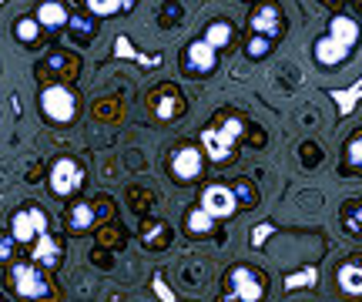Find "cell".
<instances>
[{"label":"cell","mask_w":362,"mask_h":302,"mask_svg":"<svg viewBox=\"0 0 362 302\" xmlns=\"http://www.w3.org/2000/svg\"><path fill=\"white\" fill-rule=\"evenodd\" d=\"M242 132H245V118H238V115H225L218 124H208L205 132H202V151H205V158H211L215 165L232 161Z\"/></svg>","instance_id":"6da1fadb"},{"label":"cell","mask_w":362,"mask_h":302,"mask_svg":"<svg viewBox=\"0 0 362 302\" xmlns=\"http://www.w3.org/2000/svg\"><path fill=\"white\" fill-rule=\"evenodd\" d=\"M265 299V276L252 265H232L228 269V292L221 302H262Z\"/></svg>","instance_id":"7a4b0ae2"},{"label":"cell","mask_w":362,"mask_h":302,"mask_svg":"<svg viewBox=\"0 0 362 302\" xmlns=\"http://www.w3.org/2000/svg\"><path fill=\"white\" fill-rule=\"evenodd\" d=\"M168 168H171V178L181 185L202 178L205 175V151H202V145H178L168 158Z\"/></svg>","instance_id":"3957f363"},{"label":"cell","mask_w":362,"mask_h":302,"mask_svg":"<svg viewBox=\"0 0 362 302\" xmlns=\"http://www.w3.org/2000/svg\"><path fill=\"white\" fill-rule=\"evenodd\" d=\"M40 111H44L47 121H54V124H71V121H74V111H78V101H74L71 88L51 84V88L40 91Z\"/></svg>","instance_id":"277c9868"},{"label":"cell","mask_w":362,"mask_h":302,"mask_svg":"<svg viewBox=\"0 0 362 302\" xmlns=\"http://www.w3.org/2000/svg\"><path fill=\"white\" fill-rule=\"evenodd\" d=\"M11 282H13V292L21 299H30V302H40L51 296V282L44 279L37 265H13L11 269Z\"/></svg>","instance_id":"5b68a950"},{"label":"cell","mask_w":362,"mask_h":302,"mask_svg":"<svg viewBox=\"0 0 362 302\" xmlns=\"http://www.w3.org/2000/svg\"><path fill=\"white\" fill-rule=\"evenodd\" d=\"M248 30L262 34L269 40H279L285 34V13L279 4H259L255 11L248 13Z\"/></svg>","instance_id":"8992f818"},{"label":"cell","mask_w":362,"mask_h":302,"mask_svg":"<svg viewBox=\"0 0 362 302\" xmlns=\"http://www.w3.org/2000/svg\"><path fill=\"white\" fill-rule=\"evenodd\" d=\"M81 178H84V171H81V165L74 161V158H57L51 165V175H47V182H51V192L57 198H67L78 192Z\"/></svg>","instance_id":"52a82bcc"},{"label":"cell","mask_w":362,"mask_h":302,"mask_svg":"<svg viewBox=\"0 0 362 302\" xmlns=\"http://www.w3.org/2000/svg\"><path fill=\"white\" fill-rule=\"evenodd\" d=\"M202 209L221 222V219H232L235 211H238V198H235V188L228 185H208L205 192H202Z\"/></svg>","instance_id":"ba28073f"},{"label":"cell","mask_w":362,"mask_h":302,"mask_svg":"<svg viewBox=\"0 0 362 302\" xmlns=\"http://www.w3.org/2000/svg\"><path fill=\"white\" fill-rule=\"evenodd\" d=\"M47 232V215H44V209H24V211H17L11 219V236L13 242H34V238H40Z\"/></svg>","instance_id":"9c48e42d"},{"label":"cell","mask_w":362,"mask_h":302,"mask_svg":"<svg viewBox=\"0 0 362 302\" xmlns=\"http://www.w3.org/2000/svg\"><path fill=\"white\" fill-rule=\"evenodd\" d=\"M215 67H218V51H215L205 37L192 40V44L185 47V71H188V74H194V78H205V74H211Z\"/></svg>","instance_id":"30bf717a"},{"label":"cell","mask_w":362,"mask_h":302,"mask_svg":"<svg viewBox=\"0 0 362 302\" xmlns=\"http://www.w3.org/2000/svg\"><path fill=\"white\" fill-rule=\"evenodd\" d=\"M325 34H329V37H336L339 44H346V47H356L362 30H359V21H356V17H349V13H336V17H329Z\"/></svg>","instance_id":"8fae6325"},{"label":"cell","mask_w":362,"mask_h":302,"mask_svg":"<svg viewBox=\"0 0 362 302\" xmlns=\"http://www.w3.org/2000/svg\"><path fill=\"white\" fill-rule=\"evenodd\" d=\"M349 51H352V47L339 44V40L329 37V34H322V37L315 40V47H312V54H315L319 67H336V64H342V61L349 57Z\"/></svg>","instance_id":"7c38bea8"},{"label":"cell","mask_w":362,"mask_h":302,"mask_svg":"<svg viewBox=\"0 0 362 302\" xmlns=\"http://www.w3.org/2000/svg\"><path fill=\"white\" fill-rule=\"evenodd\" d=\"M37 24L47 27V30H61V27L71 21V13H67V4L64 0H44V4H37Z\"/></svg>","instance_id":"4fadbf2b"},{"label":"cell","mask_w":362,"mask_h":302,"mask_svg":"<svg viewBox=\"0 0 362 302\" xmlns=\"http://www.w3.org/2000/svg\"><path fill=\"white\" fill-rule=\"evenodd\" d=\"M181 111H185V101H181V94L175 91V84H161V94L155 98V115L158 118H181Z\"/></svg>","instance_id":"5bb4252c"},{"label":"cell","mask_w":362,"mask_h":302,"mask_svg":"<svg viewBox=\"0 0 362 302\" xmlns=\"http://www.w3.org/2000/svg\"><path fill=\"white\" fill-rule=\"evenodd\" d=\"M336 282L346 296H362V262L359 259H349V262L339 265Z\"/></svg>","instance_id":"9a60e30c"},{"label":"cell","mask_w":362,"mask_h":302,"mask_svg":"<svg viewBox=\"0 0 362 302\" xmlns=\"http://www.w3.org/2000/svg\"><path fill=\"white\" fill-rule=\"evenodd\" d=\"M141 242H144V249H151V252L168 249L171 228L165 222H158V219H148V222H141Z\"/></svg>","instance_id":"2e32d148"},{"label":"cell","mask_w":362,"mask_h":302,"mask_svg":"<svg viewBox=\"0 0 362 302\" xmlns=\"http://www.w3.org/2000/svg\"><path fill=\"white\" fill-rule=\"evenodd\" d=\"M205 40L215 51H228L235 40V24L232 21H211V24L205 27Z\"/></svg>","instance_id":"e0dca14e"},{"label":"cell","mask_w":362,"mask_h":302,"mask_svg":"<svg viewBox=\"0 0 362 302\" xmlns=\"http://www.w3.org/2000/svg\"><path fill=\"white\" fill-rule=\"evenodd\" d=\"M34 262H40V265H61V245L54 242V236L51 232H44V236L37 238V245H34Z\"/></svg>","instance_id":"ac0fdd59"},{"label":"cell","mask_w":362,"mask_h":302,"mask_svg":"<svg viewBox=\"0 0 362 302\" xmlns=\"http://www.w3.org/2000/svg\"><path fill=\"white\" fill-rule=\"evenodd\" d=\"M211 228H215V219H211V215H208L202 205H198V209H188V211H185V232H188V236L202 238V236H208Z\"/></svg>","instance_id":"d6986e66"},{"label":"cell","mask_w":362,"mask_h":302,"mask_svg":"<svg viewBox=\"0 0 362 302\" xmlns=\"http://www.w3.org/2000/svg\"><path fill=\"white\" fill-rule=\"evenodd\" d=\"M342 228H346L349 236H362V198L342 205Z\"/></svg>","instance_id":"ffe728a7"},{"label":"cell","mask_w":362,"mask_h":302,"mask_svg":"<svg viewBox=\"0 0 362 302\" xmlns=\"http://www.w3.org/2000/svg\"><path fill=\"white\" fill-rule=\"evenodd\" d=\"M272 47H275V40L262 37V34H248L245 37V57L248 61H265L272 54Z\"/></svg>","instance_id":"44dd1931"},{"label":"cell","mask_w":362,"mask_h":302,"mask_svg":"<svg viewBox=\"0 0 362 302\" xmlns=\"http://www.w3.org/2000/svg\"><path fill=\"white\" fill-rule=\"evenodd\" d=\"M67 222H71L74 232H88L90 225H94V209H90L88 202H78L74 209L67 211Z\"/></svg>","instance_id":"7402d4cb"},{"label":"cell","mask_w":362,"mask_h":302,"mask_svg":"<svg viewBox=\"0 0 362 302\" xmlns=\"http://www.w3.org/2000/svg\"><path fill=\"white\" fill-rule=\"evenodd\" d=\"M13 34H17V40H21V44H37V37H40L37 17H21V21L13 24Z\"/></svg>","instance_id":"603a6c76"},{"label":"cell","mask_w":362,"mask_h":302,"mask_svg":"<svg viewBox=\"0 0 362 302\" xmlns=\"http://www.w3.org/2000/svg\"><path fill=\"white\" fill-rule=\"evenodd\" d=\"M88 4V11L94 13V17H111V13H117L121 7H128V0H84Z\"/></svg>","instance_id":"cb8c5ba5"},{"label":"cell","mask_w":362,"mask_h":302,"mask_svg":"<svg viewBox=\"0 0 362 302\" xmlns=\"http://www.w3.org/2000/svg\"><path fill=\"white\" fill-rule=\"evenodd\" d=\"M346 165L352 171H362V134H352L346 141Z\"/></svg>","instance_id":"d4e9b609"},{"label":"cell","mask_w":362,"mask_h":302,"mask_svg":"<svg viewBox=\"0 0 362 302\" xmlns=\"http://www.w3.org/2000/svg\"><path fill=\"white\" fill-rule=\"evenodd\" d=\"M235 198H238L242 205H255V202H259V192H255V185L238 182V185H235Z\"/></svg>","instance_id":"484cf974"},{"label":"cell","mask_w":362,"mask_h":302,"mask_svg":"<svg viewBox=\"0 0 362 302\" xmlns=\"http://www.w3.org/2000/svg\"><path fill=\"white\" fill-rule=\"evenodd\" d=\"M13 245H17V242H13V236L0 232V265H4V262H7V259L13 255Z\"/></svg>","instance_id":"4316f807"}]
</instances>
